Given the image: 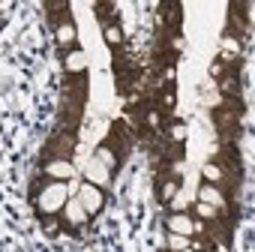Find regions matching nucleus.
Instances as JSON below:
<instances>
[{
  "mask_svg": "<svg viewBox=\"0 0 255 252\" xmlns=\"http://www.w3.org/2000/svg\"><path fill=\"white\" fill-rule=\"evenodd\" d=\"M105 42L111 45V51H120V45H123V30H120V24H117V21L105 27Z\"/></svg>",
  "mask_w": 255,
  "mask_h": 252,
  "instance_id": "nucleus-20",
  "label": "nucleus"
},
{
  "mask_svg": "<svg viewBox=\"0 0 255 252\" xmlns=\"http://www.w3.org/2000/svg\"><path fill=\"white\" fill-rule=\"evenodd\" d=\"M51 30H54V42H57L63 51L75 48V24H72V18H63V21L54 24Z\"/></svg>",
  "mask_w": 255,
  "mask_h": 252,
  "instance_id": "nucleus-14",
  "label": "nucleus"
},
{
  "mask_svg": "<svg viewBox=\"0 0 255 252\" xmlns=\"http://www.w3.org/2000/svg\"><path fill=\"white\" fill-rule=\"evenodd\" d=\"M177 189H180V177H168V180L156 183V198H159V204H168V201L177 195Z\"/></svg>",
  "mask_w": 255,
  "mask_h": 252,
  "instance_id": "nucleus-17",
  "label": "nucleus"
},
{
  "mask_svg": "<svg viewBox=\"0 0 255 252\" xmlns=\"http://www.w3.org/2000/svg\"><path fill=\"white\" fill-rule=\"evenodd\" d=\"M42 228L48 237H57L60 234V216H42Z\"/></svg>",
  "mask_w": 255,
  "mask_h": 252,
  "instance_id": "nucleus-23",
  "label": "nucleus"
},
{
  "mask_svg": "<svg viewBox=\"0 0 255 252\" xmlns=\"http://www.w3.org/2000/svg\"><path fill=\"white\" fill-rule=\"evenodd\" d=\"M168 252H189V237H183V234H168Z\"/></svg>",
  "mask_w": 255,
  "mask_h": 252,
  "instance_id": "nucleus-22",
  "label": "nucleus"
},
{
  "mask_svg": "<svg viewBox=\"0 0 255 252\" xmlns=\"http://www.w3.org/2000/svg\"><path fill=\"white\" fill-rule=\"evenodd\" d=\"M60 96L75 99V102H84L87 99V75H63Z\"/></svg>",
  "mask_w": 255,
  "mask_h": 252,
  "instance_id": "nucleus-10",
  "label": "nucleus"
},
{
  "mask_svg": "<svg viewBox=\"0 0 255 252\" xmlns=\"http://www.w3.org/2000/svg\"><path fill=\"white\" fill-rule=\"evenodd\" d=\"M69 183L63 180H48L45 174L33 180V201H36V213L39 216H60V210L69 201Z\"/></svg>",
  "mask_w": 255,
  "mask_h": 252,
  "instance_id": "nucleus-1",
  "label": "nucleus"
},
{
  "mask_svg": "<svg viewBox=\"0 0 255 252\" xmlns=\"http://www.w3.org/2000/svg\"><path fill=\"white\" fill-rule=\"evenodd\" d=\"M219 90H222L225 96H231V99H234V96L240 93V81H237V66H231V69H228V72L222 75V81H219Z\"/></svg>",
  "mask_w": 255,
  "mask_h": 252,
  "instance_id": "nucleus-19",
  "label": "nucleus"
},
{
  "mask_svg": "<svg viewBox=\"0 0 255 252\" xmlns=\"http://www.w3.org/2000/svg\"><path fill=\"white\" fill-rule=\"evenodd\" d=\"M93 12H96V18L108 27V24H114V3H93Z\"/></svg>",
  "mask_w": 255,
  "mask_h": 252,
  "instance_id": "nucleus-21",
  "label": "nucleus"
},
{
  "mask_svg": "<svg viewBox=\"0 0 255 252\" xmlns=\"http://www.w3.org/2000/svg\"><path fill=\"white\" fill-rule=\"evenodd\" d=\"M75 201L87 210V216H96V213H102V210H105L108 195H105V189H99V186H93V183H87V180H84V183L78 186Z\"/></svg>",
  "mask_w": 255,
  "mask_h": 252,
  "instance_id": "nucleus-3",
  "label": "nucleus"
},
{
  "mask_svg": "<svg viewBox=\"0 0 255 252\" xmlns=\"http://www.w3.org/2000/svg\"><path fill=\"white\" fill-rule=\"evenodd\" d=\"M63 72L66 75H87V54L78 45L63 51Z\"/></svg>",
  "mask_w": 255,
  "mask_h": 252,
  "instance_id": "nucleus-12",
  "label": "nucleus"
},
{
  "mask_svg": "<svg viewBox=\"0 0 255 252\" xmlns=\"http://www.w3.org/2000/svg\"><path fill=\"white\" fill-rule=\"evenodd\" d=\"M195 216H198L201 222H213V219H231V213H225V210H219V207H213V204H204V201H198V204H195Z\"/></svg>",
  "mask_w": 255,
  "mask_h": 252,
  "instance_id": "nucleus-18",
  "label": "nucleus"
},
{
  "mask_svg": "<svg viewBox=\"0 0 255 252\" xmlns=\"http://www.w3.org/2000/svg\"><path fill=\"white\" fill-rule=\"evenodd\" d=\"M93 159H99V162H102V165H105V168H108L111 174H114V171H117V168L123 165V162L117 159V153L111 150V144H108V141H102V144L96 147V153H93Z\"/></svg>",
  "mask_w": 255,
  "mask_h": 252,
  "instance_id": "nucleus-16",
  "label": "nucleus"
},
{
  "mask_svg": "<svg viewBox=\"0 0 255 252\" xmlns=\"http://www.w3.org/2000/svg\"><path fill=\"white\" fill-rule=\"evenodd\" d=\"M174 102H177V96H174V87H162L159 93H156V114L162 117V120H168L171 117V108H174Z\"/></svg>",
  "mask_w": 255,
  "mask_h": 252,
  "instance_id": "nucleus-15",
  "label": "nucleus"
},
{
  "mask_svg": "<svg viewBox=\"0 0 255 252\" xmlns=\"http://www.w3.org/2000/svg\"><path fill=\"white\" fill-rule=\"evenodd\" d=\"M81 117H84V102H75V99L60 96V111H57L60 129H66V132H78Z\"/></svg>",
  "mask_w": 255,
  "mask_h": 252,
  "instance_id": "nucleus-5",
  "label": "nucleus"
},
{
  "mask_svg": "<svg viewBox=\"0 0 255 252\" xmlns=\"http://www.w3.org/2000/svg\"><path fill=\"white\" fill-rule=\"evenodd\" d=\"M213 126L219 129V135L225 141H231L237 135V126H240V114L237 111H228V108H216L213 111Z\"/></svg>",
  "mask_w": 255,
  "mask_h": 252,
  "instance_id": "nucleus-7",
  "label": "nucleus"
},
{
  "mask_svg": "<svg viewBox=\"0 0 255 252\" xmlns=\"http://www.w3.org/2000/svg\"><path fill=\"white\" fill-rule=\"evenodd\" d=\"M198 201H204V204H213V207H219V210H225V213H231L228 207V195L219 189V186H213V183H204L201 189H198Z\"/></svg>",
  "mask_w": 255,
  "mask_h": 252,
  "instance_id": "nucleus-13",
  "label": "nucleus"
},
{
  "mask_svg": "<svg viewBox=\"0 0 255 252\" xmlns=\"http://www.w3.org/2000/svg\"><path fill=\"white\" fill-rule=\"evenodd\" d=\"M189 252H192V249H189ZM198 252H204V249H198Z\"/></svg>",
  "mask_w": 255,
  "mask_h": 252,
  "instance_id": "nucleus-25",
  "label": "nucleus"
},
{
  "mask_svg": "<svg viewBox=\"0 0 255 252\" xmlns=\"http://www.w3.org/2000/svg\"><path fill=\"white\" fill-rule=\"evenodd\" d=\"M60 222H63L66 228H72V231H75V228H84V225L90 222V216H87V210H84L75 198H69V201H66V207L60 210Z\"/></svg>",
  "mask_w": 255,
  "mask_h": 252,
  "instance_id": "nucleus-9",
  "label": "nucleus"
},
{
  "mask_svg": "<svg viewBox=\"0 0 255 252\" xmlns=\"http://www.w3.org/2000/svg\"><path fill=\"white\" fill-rule=\"evenodd\" d=\"M75 147H78V132H66V129H60L57 135L48 138L42 162H45L48 156H51V159H69V156L75 153Z\"/></svg>",
  "mask_w": 255,
  "mask_h": 252,
  "instance_id": "nucleus-2",
  "label": "nucleus"
},
{
  "mask_svg": "<svg viewBox=\"0 0 255 252\" xmlns=\"http://www.w3.org/2000/svg\"><path fill=\"white\" fill-rule=\"evenodd\" d=\"M171 132H174L171 138H174V141L180 144V141H183V132H186V129H183V126H180V123H177V126H174V129H171Z\"/></svg>",
  "mask_w": 255,
  "mask_h": 252,
  "instance_id": "nucleus-24",
  "label": "nucleus"
},
{
  "mask_svg": "<svg viewBox=\"0 0 255 252\" xmlns=\"http://www.w3.org/2000/svg\"><path fill=\"white\" fill-rule=\"evenodd\" d=\"M165 228H168V234H183V237H195V234H204V225L201 222H195L189 213H171L168 219H165Z\"/></svg>",
  "mask_w": 255,
  "mask_h": 252,
  "instance_id": "nucleus-6",
  "label": "nucleus"
},
{
  "mask_svg": "<svg viewBox=\"0 0 255 252\" xmlns=\"http://www.w3.org/2000/svg\"><path fill=\"white\" fill-rule=\"evenodd\" d=\"M42 174H45L48 180H63V183H69V180L75 177V165H72L69 159H45V162H42Z\"/></svg>",
  "mask_w": 255,
  "mask_h": 252,
  "instance_id": "nucleus-8",
  "label": "nucleus"
},
{
  "mask_svg": "<svg viewBox=\"0 0 255 252\" xmlns=\"http://www.w3.org/2000/svg\"><path fill=\"white\" fill-rule=\"evenodd\" d=\"M105 141L111 144V150L117 153V159L126 162V156H129V150H132V129H129L123 120H114V123H111V132H108Z\"/></svg>",
  "mask_w": 255,
  "mask_h": 252,
  "instance_id": "nucleus-4",
  "label": "nucleus"
},
{
  "mask_svg": "<svg viewBox=\"0 0 255 252\" xmlns=\"http://www.w3.org/2000/svg\"><path fill=\"white\" fill-rule=\"evenodd\" d=\"M84 180H87V183H93V186H99V189H105V186H111L114 174H111L99 159H90V162L84 165Z\"/></svg>",
  "mask_w": 255,
  "mask_h": 252,
  "instance_id": "nucleus-11",
  "label": "nucleus"
}]
</instances>
